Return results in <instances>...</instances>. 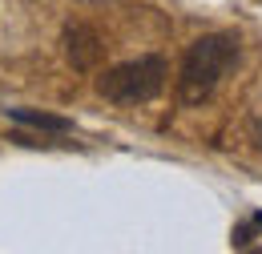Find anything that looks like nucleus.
I'll use <instances>...</instances> for the list:
<instances>
[{
  "label": "nucleus",
  "mask_w": 262,
  "mask_h": 254,
  "mask_svg": "<svg viewBox=\"0 0 262 254\" xmlns=\"http://www.w3.org/2000/svg\"><path fill=\"white\" fill-rule=\"evenodd\" d=\"M238 65V36L234 32H206L182 57V73H178V97L182 105H202L218 89V81Z\"/></svg>",
  "instance_id": "nucleus-1"
},
{
  "label": "nucleus",
  "mask_w": 262,
  "mask_h": 254,
  "mask_svg": "<svg viewBox=\"0 0 262 254\" xmlns=\"http://www.w3.org/2000/svg\"><path fill=\"white\" fill-rule=\"evenodd\" d=\"M162 89H165V57H158V53L121 61L97 77V93L113 105H145Z\"/></svg>",
  "instance_id": "nucleus-2"
},
{
  "label": "nucleus",
  "mask_w": 262,
  "mask_h": 254,
  "mask_svg": "<svg viewBox=\"0 0 262 254\" xmlns=\"http://www.w3.org/2000/svg\"><path fill=\"white\" fill-rule=\"evenodd\" d=\"M101 36L89 25H81V20H73V25H65V57L73 69H81V73H89L93 65L101 61Z\"/></svg>",
  "instance_id": "nucleus-3"
},
{
  "label": "nucleus",
  "mask_w": 262,
  "mask_h": 254,
  "mask_svg": "<svg viewBox=\"0 0 262 254\" xmlns=\"http://www.w3.org/2000/svg\"><path fill=\"white\" fill-rule=\"evenodd\" d=\"M8 113V121H16V125L25 129H36V133H73V121L61 117V113H45V109H29V105H12V109H4Z\"/></svg>",
  "instance_id": "nucleus-4"
},
{
  "label": "nucleus",
  "mask_w": 262,
  "mask_h": 254,
  "mask_svg": "<svg viewBox=\"0 0 262 254\" xmlns=\"http://www.w3.org/2000/svg\"><path fill=\"white\" fill-rule=\"evenodd\" d=\"M254 141H258V145H262V121H258V125H254Z\"/></svg>",
  "instance_id": "nucleus-5"
}]
</instances>
